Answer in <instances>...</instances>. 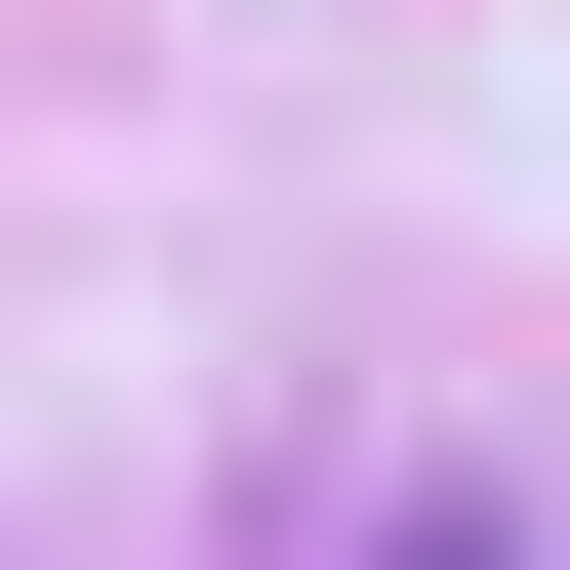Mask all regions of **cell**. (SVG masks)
<instances>
[{"instance_id":"6da1fadb","label":"cell","mask_w":570,"mask_h":570,"mask_svg":"<svg viewBox=\"0 0 570 570\" xmlns=\"http://www.w3.org/2000/svg\"><path fill=\"white\" fill-rule=\"evenodd\" d=\"M367 570H530V530H367Z\"/></svg>"}]
</instances>
